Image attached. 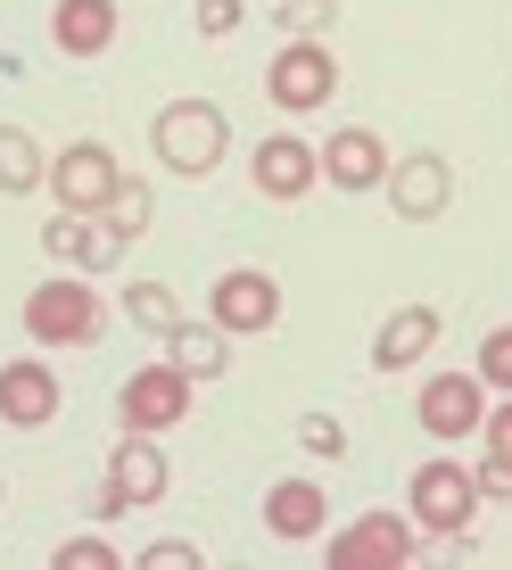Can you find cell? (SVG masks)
I'll return each instance as SVG.
<instances>
[{
    "label": "cell",
    "mask_w": 512,
    "mask_h": 570,
    "mask_svg": "<svg viewBox=\"0 0 512 570\" xmlns=\"http://www.w3.org/2000/svg\"><path fill=\"white\" fill-rule=\"evenodd\" d=\"M413 513H364L356 529H339V538H331V570H405L413 562Z\"/></svg>",
    "instance_id": "cell-6"
},
{
    "label": "cell",
    "mask_w": 512,
    "mask_h": 570,
    "mask_svg": "<svg viewBox=\"0 0 512 570\" xmlns=\"http://www.w3.org/2000/svg\"><path fill=\"white\" fill-rule=\"evenodd\" d=\"M323 183H339V190H381V183H388V141H381L372 125L331 132V141H323Z\"/></svg>",
    "instance_id": "cell-15"
},
{
    "label": "cell",
    "mask_w": 512,
    "mask_h": 570,
    "mask_svg": "<svg viewBox=\"0 0 512 570\" xmlns=\"http://www.w3.org/2000/svg\"><path fill=\"white\" fill-rule=\"evenodd\" d=\"M149 141H157V157H166L174 174H215L224 149H232V125H224L215 100H166L157 125H149Z\"/></svg>",
    "instance_id": "cell-1"
},
{
    "label": "cell",
    "mask_w": 512,
    "mask_h": 570,
    "mask_svg": "<svg viewBox=\"0 0 512 570\" xmlns=\"http://www.w3.org/2000/svg\"><path fill=\"white\" fill-rule=\"evenodd\" d=\"M471 480H480V497H488V504H512V455H488L480 471H471Z\"/></svg>",
    "instance_id": "cell-29"
},
{
    "label": "cell",
    "mask_w": 512,
    "mask_h": 570,
    "mask_svg": "<svg viewBox=\"0 0 512 570\" xmlns=\"http://www.w3.org/2000/svg\"><path fill=\"white\" fill-rule=\"evenodd\" d=\"M166 364H174V372H190V381H215V372L232 364V331L190 323V314H183V323L166 331Z\"/></svg>",
    "instance_id": "cell-19"
},
{
    "label": "cell",
    "mask_w": 512,
    "mask_h": 570,
    "mask_svg": "<svg viewBox=\"0 0 512 570\" xmlns=\"http://www.w3.org/2000/svg\"><path fill=\"white\" fill-rule=\"evenodd\" d=\"M405 513H413V529H471V513H480V480H471L463 463H422V471H413Z\"/></svg>",
    "instance_id": "cell-8"
},
{
    "label": "cell",
    "mask_w": 512,
    "mask_h": 570,
    "mask_svg": "<svg viewBox=\"0 0 512 570\" xmlns=\"http://www.w3.org/2000/svg\"><path fill=\"white\" fill-rule=\"evenodd\" d=\"M207 554L199 546H183V538H157V546H141V570H199Z\"/></svg>",
    "instance_id": "cell-27"
},
{
    "label": "cell",
    "mask_w": 512,
    "mask_h": 570,
    "mask_svg": "<svg viewBox=\"0 0 512 570\" xmlns=\"http://www.w3.org/2000/svg\"><path fill=\"white\" fill-rule=\"evenodd\" d=\"M480 422H488V381H480V372H430V381H422V430H430V439L455 446Z\"/></svg>",
    "instance_id": "cell-9"
},
{
    "label": "cell",
    "mask_w": 512,
    "mask_h": 570,
    "mask_svg": "<svg viewBox=\"0 0 512 570\" xmlns=\"http://www.w3.org/2000/svg\"><path fill=\"white\" fill-rule=\"evenodd\" d=\"M273 17L289 26V42H314V33H331L339 9H331V0H273Z\"/></svg>",
    "instance_id": "cell-23"
},
{
    "label": "cell",
    "mask_w": 512,
    "mask_h": 570,
    "mask_svg": "<svg viewBox=\"0 0 512 570\" xmlns=\"http://www.w3.org/2000/svg\"><path fill=\"white\" fill-rule=\"evenodd\" d=\"M240 0H199V33H207V42H224V33H240Z\"/></svg>",
    "instance_id": "cell-28"
},
{
    "label": "cell",
    "mask_w": 512,
    "mask_h": 570,
    "mask_svg": "<svg viewBox=\"0 0 512 570\" xmlns=\"http://www.w3.org/2000/svg\"><path fill=\"white\" fill-rule=\"evenodd\" d=\"M58 372L50 364H33V356H17V364H0V422L9 430H50L58 422Z\"/></svg>",
    "instance_id": "cell-13"
},
{
    "label": "cell",
    "mask_w": 512,
    "mask_h": 570,
    "mask_svg": "<svg viewBox=\"0 0 512 570\" xmlns=\"http://www.w3.org/2000/svg\"><path fill=\"white\" fill-rule=\"evenodd\" d=\"M100 224L116 232V240H141V232H149V183H132V174H125V183H116V199L100 207Z\"/></svg>",
    "instance_id": "cell-22"
},
{
    "label": "cell",
    "mask_w": 512,
    "mask_h": 570,
    "mask_svg": "<svg viewBox=\"0 0 512 570\" xmlns=\"http://www.w3.org/2000/svg\"><path fill=\"white\" fill-rule=\"evenodd\" d=\"M446 199H455V166H446L439 149H413L388 166V207L405 215V224H439Z\"/></svg>",
    "instance_id": "cell-11"
},
{
    "label": "cell",
    "mask_w": 512,
    "mask_h": 570,
    "mask_svg": "<svg viewBox=\"0 0 512 570\" xmlns=\"http://www.w3.org/2000/svg\"><path fill=\"white\" fill-rule=\"evenodd\" d=\"M298 439H306V455H323V463H339V455H347V430L331 422V414H306V422H298Z\"/></svg>",
    "instance_id": "cell-25"
},
{
    "label": "cell",
    "mask_w": 512,
    "mask_h": 570,
    "mask_svg": "<svg viewBox=\"0 0 512 570\" xmlns=\"http://www.w3.org/2000/svg\"><path fill=\"white\" fill-rule=\"evenodd\" d=\"M430 347H439V314H430V306H397L381 331H372V364H381V372H405V364H422Z\"/></svg>",
    "instance_id": "cell-17"
},
{
    "label": "cell",
    "mask_w": 512,
    "mask_h": 570,
    "mask_svg": "<svg viewBox=\"0 0 512 570\" xmlns=\"http://www.w3.org/2000/svg\"><path fill=\"white\" fill-rule=\"evenodd\" d=\"M480 430H488V455H512V397H504V405H496V414H488Z\"/></svg>",
    "instance_id": "cell-30"
},
{
    "label": "cell",
    "mask_w": 512,
    "mask_h": 570,
    "mask_svg": "<svg viewBox=\"0 0 512 570\" xmlns=\"http://www.w3.org/2000/svg\"><path fill=\"white\" fill-rule=\"evenodd\" d=\"M207 323L232 331V340L273 331V323H282V282H273V273H224V282L207 289Z\"/></svg>",
    "instance_id": "cell-7"
},
{
    "label": "cell",
    "mask_w": 512,
    "mask_h": 570,
    "mask_svg": "<svg viewBox=\"0 0 512 570\" xmlns=\"http://www.w3.org/2000/svg\"><path fill=\"white\" fill-rule=\"evenodd\" d=\"M125 323H141V331H157V340H166V331L183 323V298H174L166 282H132V289H125Z\"/></svg>",
    "instance_id": "cell-21"
},
{
    "label": "cell",
    "mask_w": 512,
    "mask_h": 570,
    "mask_svg": "<svg viewBox=\"0 0 512 570\" xmlns=\"http://www.w3.org/2000/svg\"><path fill=\"white\" fill-rule=\"evenodd\" d=\"M58 570H116V546L108 538H67L58 546Z\"/></svg>",
    "instance_id": "cell-26"
},
{
    "label": "cell",
    "mask_w": 512,
    "mask_h": 570,
    "mask_svg": "<svg viewBox=\"0 0 512 570\" xmlns=\"http://www.w3.org/2000/svg\"><path fill=\"white\" fill-rule=\"evenodd\" d=\"M265 529H273V538H289V546L323 538V529H331L323 480H273V488H265Z\"/></svg>",
    "instance_id": "cell-16"
},
{
    "label": "cell",
    "mask_w": 512,
    "mask_h": 570,
    "mask_svg": "<svg viewBox=\"0 0 512 570\" xmlns=\"http://www.w3.org/2000/svg\"><path fill=\"white\" fill-rule=\"evenodd\" d=\"M248 174H256V190H265V199H306V190L323 183V149H314L306 132H265Z\"/></svg>",
    "instance_id": "cell-12"
},
{
    "label": "cell",
    "mask_w": 512,
    "mask_h": 570,
    "mask_svg": "<svg viewBox=\"0 0 512 570\" xmlns=\"http://www.w3.org/2000/svg\"><path fill=\"white\" fill-rule=\"evenodd\" d=\"M480 381L496 389V397H512V323H496L480 340Z\"/></svg>",
    "instance_id": "cell-24"
},
{
    "label": "cell",
    "mask_w": 512,
    "mask_h": 570,
    "mask_svg": "<svg viewBox=\"0 0 512 570\" xmlns=\"http://www.w3.org/2000/svg\"><path fill=\"white\" fill-rule=\"evenodd\" d=\"M50 42L67 58H100L116 42V0H58L50 9Z\"/></svg>",
    "instance_id": "cell-18"
},
{
    "label": "cell",
    "mask_w": 512,
    "mask_h": 570,
    "mask_svg": "<svg viewBox=\"0 0 512 570\" xmlns=\"http://www.w3.org/2000/svg\"><path fill=\"white\" fill-rule=\"evenodd\" d=\"M331 91H339V58L323 42H282V58L265 67V100L282 116H314Z\"/></svg>",
    "instance_id": "cell-4"
},
{
    "label": "cell",
    "mask_w": 512,
    "mask_h": 570,
    "mask_svg": "<svg viewBox=\"0 0 512 570\" xmlns=\"http://www.w3.org/2000/svg\"><path fill=\"white\" fill-rule=\"evenodd\" d=\"M190 372H174V364H141L125 389H116V422L125 430H174V422H190Z\"/></svg>",
    "instance_id": "cell-5"
},
{
    "label": "cell",
    "mask_w": 512,
    "mask_h": 570,
    "mask_svg": "<svg viewBox=\"0 0 512 570\" xmlns=\"http://www.w3.org/2000/svg\"><path fill=\"white\" fill-rule=\"evenodd\" d=\"M42 248L58 265H83V273H108L116 257H125V240L100 224V215H75V207H58L50 224H42Z\"/></svg>",
    "instance_id": "cell-14"
},
{
    "label": "cell",
    "mask_w": 512,
    "mask_h": 570,
    "mask_svg": "<svg viewBox=\"0 0 512 570\" xmlns=\"http://www.w3.org/2000/svg\"><path fill=\"white\" fill-rule=\"evenodd\" d=\"M166 488H174V471L149 446V430H125L116 455H108V488L91 497V513H141V504H166Z\"/></svg>",
    "instance_id": "cell-3"
},
{
    "label": "cell",
    "mask_w": 512,
    "mask_h": 570,
    "mask_svg": "<svg viewBox=\"0 0 512 570\" xmlns=\"http://www.w3.org/2000/svg\"><path fill=\"white\" fill-rule=\"evenodd\" d=\"M116 157H108V141H75V149H58L50 157V190H58V207H75V215H100L108 199H116Z\"/></svg>",
    "instance_id": "cell-10"
},
{
    "label": "cell",
    "mask_w": 512,
    "mask_h": 570,
    "mask_svg": "<svg viewBox=\"0 0 512 570\" xmlns=\"http://www.w3.org/2000/svg\"><path fill=\"white\" fill-rule=\"evenodd\" d=\"M100 298H91V282H42L26 298V340L33 347H91L100 340Z\"/></svg>",
    "instance_id": "cell-2"
},
{
    "label": "cell",
    "mask_w": 512,
    "mask_h": 570,
    "mask_svg": "<svg viewBox=\"0 0 512 570\" xmlns=\"http://www.w3.org/2000/svg\"><path fill=\"white\" fill-rule=\"evenodd\" d=\"M0 497H9V488H0Z\"/></svg>",
    "instance_id": "cell-31"
},
{
    "label": "cell",
    "mask_w": 512,
    "mask_h": 570,
    "mask_svg": "<svg viewBox=\"0 0 512 570\" xmlns=\"http://www.w3.org/2000/svg\"><path fill=\"white\" fill-rule=\"evenodd\" d=\"M42 183H50L42 141H33L26 125H0V190H9V199H26V190H42Z\"/></svg>",
    "instance_id": "cell-20"
}]
</instances>
